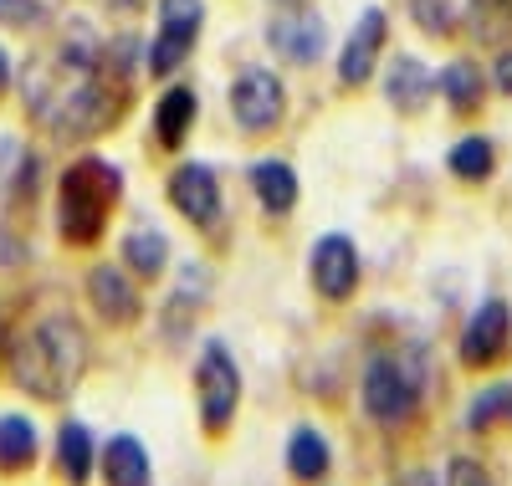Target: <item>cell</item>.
Returning a JSON list of instances; mask_svg holds the SVG:
<instances>
[{
	"instance_id": "6da1fadb",
	"label": "cell",
	"mask_w": 512,
	"mask_h": 486,
	"mask_svg": "<svg viewBox=\"0 0 512 486\" xmlns=\"http://www.w3.org/2000/svg\"><path fill=\"white\" fill-rule=\"evenodd\" d=\"M21 103L31 113L36 128H47L57 139H88L118 118V77L103 67L98 52L77 47H52L31 57L26 77H21Z\"/></svg>"
},
{
	"instance_id": "7a4b0ae2",
	"label": "cell",
	"mask_w": 512,
	"mask_h": 486,
	"mask_svg": "<svg viewBox=\"0 0 512 486\" xmlns=\"http://www.w3.org/2000/svg\"><path fill=\"white\" fill-rule=\"evenodd\" d=\"M88 369V333L67 313H41L6 348V374L36 400H67Z\"/></svg>"
},
{
	"instance_id": "3957f363",
	"label": "cell",
	"mask_w": 512,
	"mask_h": 486,
	"mask_svg": "<svg viewBox=\"0 0 512 486\" xmlns=\"http://www.w3.org/2000/svg\"><path fill=\"white\" fill-rule=\"evenodd\" d=\"M123 195V180L108 159H77L57 180V236L67 246H93Z\"/></svg>"
},
{
	"instance_id": "277c9868",
	"label": "cell",
	"mask_w": 512,
	"mask_h": 486,
	"mask_svg": "<svg viewBox=\"0 0 512 486\" xmlns=\"http://www.w3.org/2000/svg\"><path fill=\"white\" fill-rule=\"evenodd\" d=\"M420 400H425V384L415 374L410 359H395V353H379V359L364 364V379H359V405L374 425L384 430H405L415 415H420Z\"/></svg>"
},
{
	"instance_id": "5b68a950",
	"label": "cell",
	"mask_w": 512,
	"mask_h": 486,
	"mask_svg": "<svg viewBox=\"0 0 512 486\" xmlns=\"http://www.w3.org/2000/svg\"><path fill=\"white\" fill-rule=\"evenodd\" d=\"M195 400H200V430L210 440H221L236 425L241 410V369L226 338H205L200 359H195Z\"/></svg>"
},
{
	"instance_id": "8992f818",
	"label": "cell",
	"mask_w": 512,
	"mask_h": 486,
	"mask_svg": "<svg viewBox=\"0 0 512 486\" xmlns=\"http://www.w3.org/2000/svg\"><path fill=\"white\" fill-rule=\"evenodd\" d=\"M456 359H461V369H472V374L502 369V364L512 359V302H507V297L477 302V313L461 323Z\"/></svg>"
},
{
	"instance_id": "52a82bcc",
	"label": "cell",
	"mask_w": 512,
	"mask_h": 486,
	"mask_svg": "<svg viewBox=\"0 0 512 486\" xmlns=\"http://www.w3.org/2000/svg\"><path fill=\"white\" fill-rule=\"evenodd\" d=\"M231 118L241 134H277L287 118V87L272 67H246L231 82Z\"/></svg>"
},
{
	"instance_id": "ba28073f",
	"label": "cell",
	"mask_w": 512,
	"mask_h": 486,
	"mask_svg": "<svg viewBox=\"0 0 512 486\" xmlns=\"http://www.w3.org/2000/svg\"><path fill=\"white\" fill-rule=\"evenodd\" d=\"M308 277H313V292L323 302H349L364 282V261H359L354 236H344V231L318 236L308 251Z\"/></svg>"
},
{
	"instance_id": "9c48e42d",
	"label": "cell",
	"mask_w": 512,
	"mask_h": 486,
	"mask_svg": "<svg viewBox=\"0 0 512 486\" xmlns=\"http://www.w3.org/2000/svg\"><path fill=\"white\" fill-rule=\"evenodd\" d=\"M200 21H205L200 0H159V36H154V52H149V72L154 77H169L195 52Z\"/></svg>"
},
{
	"instance_id": "30bf717a",
	"label": "cell",
	"mask_w": 512,
	"mask_h": 486,
	"mask_svg": "<svg viewBox=\"0 0 512 486\" xmlns=\"http://www.w3.org/2000/svg\"><path fill=\"white\" fill-rule=\"evenodd\" d=\"M169 200H175V210L190 220L195 231H210L221 220V180H216V169L210 164H180L175 174H169Z\"/></svg>"
},
{
	"instance_id": "8fae6325",
	"label": "cell",
	"mask_w": 512,
	"mask_h": 486,
	"mask_svg": "<svg viewBox=\"0 0 512 486\" xmlns=\"http://www.w3.org/2000/svg\"><path fill=\"white\" fill-rule=\"evenodd\" d=\"M384 36H390V16H384L379 6H369V11L354 21L349 41L338 47V82H344V87H364V82L374 77V67H379Z\"/></svg>"
},
{
	"instance_id": "7c38bea8",
	"label": "cell",
	"mask_w": 512,
	"mask_h": 486,
	"mask_svg": "<svg viewBox=\"0 0 512 486\" xmlns=\"http://www.w3.org/2000/svg\"><path fill=\"white\" fill-rule=\"evenodd\" d=\"M272 47L282 62H297V67H313L328 47V31H323V16L308 11V6H287L277 21H272Z\"/></svg>"
},
{
	"instance_id": "4fadbf2b",
	"label": "cell",
	"mask_w": 512,
	"mask_h": 486,
	"mask_svg": "<svg viewBox=\"0 0 512 486\" xmlns=\"http://www.w3.org/2000/svg\"><path fill=\"white\" fill-rule=\"evenodd\" d=\"M379 87H384V103H390L395 113L415 118V113L431 108V98H436V72L425 67L420 57H395Z\"/></svg>"
},
{
	"instance_id": "5bb4252c",
	"label": "cell",
	"mask_w": 512,
	"mask_h": 486,
	"mask_svg": "<svg viewBox=\"0 0 512 486\" xmlns=\"http://www.w3.org/2000/svg\"><path fill=\"white\" fill-rule=\"evenodd\" d=\"M98 471H103V486H154V466H149V446L139 435H108L98 446Z\"/></svg>"
},
{
	"instance_id": "9a60e30c",
	"label": "cell",
	"mask_w": 512,
	"mask_h": 486,
	"mask_svg": "<svg viewBox=\"0 0 512 486\" xmlns=\"http://www.w3.org/2000/svg\"><path fill=\"white\" fill-rule=\"evenodd\" d=\"M52 466L67 486H88L93 466H98V435L82 425V420H62L57 440H52Z\"/></svg>"
},
{
	"instance_id": "2e32d148",
	"label": "cell",
	"mask_w": 512,
	"mask_h": 486,
	"mask_svg": "<svg viewBox=\"0 0 512 486\" xmlns=\"http://www.w3.org/2000/svg\"><path fill=\"white\" fill-rule=\"evenodd\" d=\"M88 302H93V313H98L103 323H113V328H123V323L139 318V292H134V282H128L123 267H93V277H88Z\"/></svg>"
},
{
	"instance_id": "e0dca14e",
	"label": "cell",
	"mask_w": 512,
	"mask_h": 486,
	"mask_svg": "<svg viewBox=\"0 0 512 486\" xmlns=\"http://www.w3.org/2000/svg\"><path fill=\"white\" fill-rule=\"evenodd\" d=\"M436 98H446V108L456 118H477L482 103H487V77L472 57H456L436 72Z\"/></svg>"
},
{
	"instance_id": "ac0fdd59",
	"label": "cell",
	"mask_w": 512,
	"mask_h": 486,
	"mask_svg": "<svg viewBox=\"0 0 512 486\" xmlns=\"http://www.w3.org/2000/svg\"><path fill=\"white\" fill-rule=\"evenodd\" d=\"M195 113H200L195 87H185V82L164 87V98L154 103V139H159V149H180L190 139V128H195Z\"/></svg>"
},
{
	"instance_id": "d6986e66",
	"label": "cell",
	"mask_w": 512,
	"mask_h": 486,
	"mask_svg": "<svg viewBox=\"0 0 512 486\" xmlns=\"http://www.w3.org/2000/svg\"><path fill=\"white\" fill-rule=\"evenodd\" d=\"M246 180L256 190V200H262L267 215H287L297 205V195H303V185H297V169L287 159H256L246 169Z\"/></svg>"
},
{
	"instance_id": "ffe728a7",
	"label": "cell",
	"mask_w": 512,
	"mask_h": 486,
	"mask_svg": "<svg viewBox=\"0 0 512 486\" xmlns=\"http://www.w3.org/2000/svg\"><path fill=\"white\" fill-rule=\"evenodd\" d=\"M328 471H333L328 435H323L318 425H297V430L287 435V476L303 481V486H313V481H323Z\"/></svg>"
},
{
	"instance_id": "44dd1931",
	"label": "cell",
	"mask_w": 512,
	"mask_h": 486,
	"mask_svg": "<svg viewBox=\"0 0 512 486\" xmlns=\"http://www.w3.org/2000/svg\"><path fill=\"white\" fill-rule=\"evenodd\" d=\"M123 267L134 272V282H149L169 267V241L159 226H149V220H134L123 236Z\"/></svg>"
},
{
	"instance_id": "7402d4cb",
	"label": "cell",
	"mask_w": 512,
	"mask_h": 486,
	"mask_svg": "<svg viewBox=\"0 0 512 486\" xmlns=\"http://www.w3.org/2000/svg\"><path fill=\"white\" fill-rule=\"evenodd\" d=\"M41 456V435L31 415H0V476H26Z\"/></svg>"
},
{
	"instance_id": "603a6c76",
	"label": "cell",
	"mask_w": 512,
	"mask_h": 486,
	"mask_svg": "<svg viewBox=\"0 0 512 486\" xmlns=\"http://www.w3.org/2000/svg\"><path fill=\"white\" fill-rule=\"evenodd\" d=\"M446 169L456 174L461 185H487L492 169H497V144L487 134H461L451 149H446Z\"/></svg>"
},
{
	"instance_id": "cb8c5ba5",
	"label": "cell",
	"mask_w": 512,
	"mask_h": 486,
	"mask_svg": "<svg viewBox=\"0 0 512 486\" xmlns=\"http://www.w3.org/2000/svg\"><path fill=\"white\" fill-rule=\"evenodd\" d=\"M497 425H512V379H492L487 389L472 394V405H466V430L472 435H487Z\"/></svg>"
},
{
	"instance_id": "d4e9b609",
	"label": "cell",
	"mask_w": 512,
	"mask_h": 486,
	"mask_svg": "<svg viewBox=\"0 0 512 486\" xmlns=\"http://www.w3.org/2000/svg\"><path fill=\"white\" fill-rule=\"evenodd\" d=\"M410 16L425 36H451L461 26V6H451V0H410Z\"/></svg>"
},
{
	"instance_id": "484cf974",
	"label": "cell",
	"mask_w": 512,
	"mask_h": 486,
	"mask_svg": "<svg viewBox=\"0 0 512 486\" xmlns=\"http://www.w3.org/2000/svg\"><path fill=\"white\" fill-rule=\"evenodd\" d=\"M466 21H472L477 36H492L497 21H502V26L512 21V0H472V6H466Z\"/></svg>"
},
{
	"instance_id": "4316f807",
	"label": "cell",
	"mask_w": 512,
	"mask_h": 486,
	"mask_svg": "<svg viewBox=\"0 0 512 486\" xmlns=\"http://www.w3.org/2000/svg\"><path fill=\"white\" fill-rule=\"evenodd\" d=\"M446 486H497V481H492V471H487L482 461L451 456V461H446Z\"/></svg>"
},
{
	"instance_id": "83f0119b",
	"label": "cell",
	"mask_w": 512,
	"mask_h": 486,
	"mask_svg": "<svg viewBox=\"0 0 512 486\" xmlns=\"http://www.w3.org/2000/svg\"><path fill=\"white\" fill-rule=\"evenodd\" d=\"M41 16V0H0V26H36Z\"/></svg>"
},
{
	"instance_id": "f1b7e54d",
	"label": "cell",
	"mask_w": 512,
	"mask_h": 486,
	"mask_svg": "<svg viewBox=\"0 0 512 486\" xmlns=\"http://www.w3.org/2000/svg\"><path fill=\"white\" fill-rule=\"evenodd\" d=\"M492 87H497L502 98H512V47L497 52V62H492Z\"/></svg>"
},
{
	"instance_id": "f546056e",
	"label": "cell",
	"mask_w": 512,
	"mask_h": 486,
	"mask_svg": "<svg viewBox=\"0 0 512 486\" xmlns=\"http://www.w3.org/2000/svg\"><path fill=\"white\" fill-rule=\"evenodd\" d=\"M6 87H11V57H6V47H0V98H6Z\"/></svg>"
}]
</instances>
